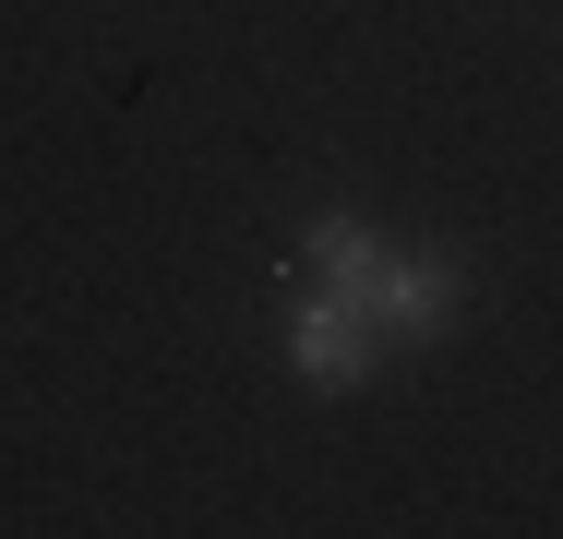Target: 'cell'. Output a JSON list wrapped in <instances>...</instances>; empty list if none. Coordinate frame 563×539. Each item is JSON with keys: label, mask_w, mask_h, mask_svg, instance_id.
<instances>
[{"label": "cell", "mask_w": 563, "mask_h": 539, "mask_svg": "<svg viewBox=\"0 0 563 539\" xmlns=\"http://www.w3.org/2000/svg\"><path fill=\"white\" fill-rule=\"evenodd\" d=\"M300 276L336 288L384 348H444L455 312H467V264L455 252H408V240H384L372 216H347V205H324L300 228Z\"/></svg>", "instance_id": "6da1fadb"}, {"label": "cell", "mask_w": 563, "mask_h": 539, "mask_svg": "<svg viewBox=\"0 0 563 539\" xmlns=\"http://www.w3.org/2000/svg\"><path fill=\"white\" fill-rule=\"evenodd\" d=\"M288 372H300L312 396H360V384L384 372V336L347 312L336 288H312V276H300V300H288Z\"/></svg>", "instance_id": "7a4b0ae2"}]
</instances>
